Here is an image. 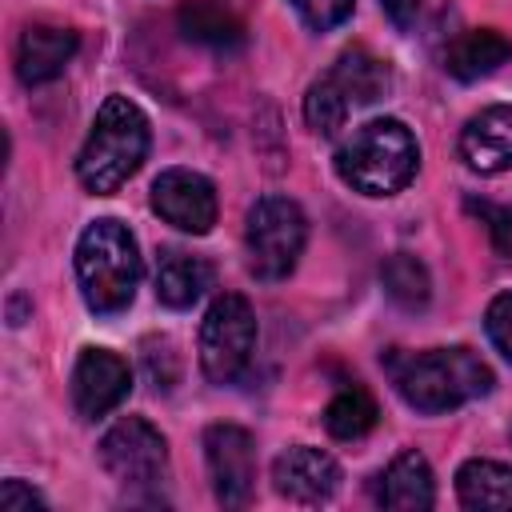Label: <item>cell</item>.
I'll return each mask as SVG.
<instances>
[{
	"label": "cell",
	"instance_id": "obj_1",
	"mask_svg": "<svg viewBox=\"0 0 512 512\" xmlns=\"http://www.w3.org/2000/svg\"><path fill=\"white\" fill-rule=\"evenodd\" d=\"M400 400L424 416L452 412L468 400L492 392V368L472 348H428V352H388L384 360Z\"/></svg>",
	"mask_w": 512,
	"mask_h": 512
},
{
	"label": "cell",
	"instance_id": "obj_2",
	"mask_svg": "<svg viewBox=\"0 0 512 512\" xmlns=\"http://www.w3.org/2000/svg\"><path fill=\"white\" fill-rule=\"evenodd\" d=\"M148 144L152 128L140 104H132L128 96H108L96 108L88 140L76 156V180L92 196H112L120 184H128V176H136L148 156Z\"/></svg>",
	"mask_w": 512,
	"mask_h": 512
},
{
	"label": "cell",
	"instance_id": "obj_3",
	"mask_svg": "<svg viewBox=\"0 0 512 512\" xmlns=\"http://www.w3.org/2000/svg\"><path fill=\"white\" fill-rule=\"evenodd\" d=\"M420 168V144L404 120L380 116L360 124L336 148V176L360 196H396Z\"/></svg>",
	"mask_w": 512,
	"mask_h": 512
},
{
	"label": "cell",
	"instance_id": "obj_4",
	"mask_svg": "<svg viewBox=\"0 0 512 512\" xmlns=\"http://www.w3.org/2000/svg\"><path fill=\"white\" fill-rule=\"evenodd\" d=\"M144 260L136 248V236L116 220L100 216L92 220L76 240V284L84 304L96 316H116L132 304L140 284Z\"/></svg>",
	"mask_w": 512,
	"mask_h": 512
},
{
	"label": "cell",
	"instance_id": "obj_5",
	"mask_svg": "<svg viewBox=\"0 0 512 512\" xmlns=\"http://www.w3.org/2000/svg\"><path fill=\"white\" fill-rule=\"evenodd\" d=\"M308 240V216L288 196H260L244 216V252L256 280H284Z\"/></svg>",
	"mask_w": 512,
	"mask_h": 512
},
{
	"label": "cell",
	"instance_id": "obj_6",
	"mask_svg": "<svg viewBox=\"0 0 512 512\" xmlns=\"http://www.w3.org/2000/svg\"><path fill=\"white\" fill-rule=\"evenodd\" d=\"M256 356V312L240 292H224L200 320V372L208 384H236Z\"/></svg>",
	"mask_w": 512,
	"mask_h": 512
},
{
	"label": "cell",
	"instance_id": "obj_7",
	"mask_svg": "<svg viewBox=\"0 0 512 512\" xmlns=\"http://www.w3.org/2000/svg\"><path fill=\"white\" fill-rule=\"evenodd\" d=\"M104 472L136 492H156L168 480V440L140 416L116 420L100 440Z\"/></svg>",
	"mask_w": 512,
	"mask_h": 512
},
{
	"label": "cell",
	"instance_id": "obj_8",
	"mask_svg": "<svg viewBox=\"0 0 512 512\" xmlns=\"http://www.w3.org/2000/svg\"><path fill=\"white\" fill-rule=\"evenodd\" d=\"M204 460L212 476V492L224 508H244L256 488V444L240 424H208Z\"/></svg>",
	"mask_w": 512,
	"mask_h": 512
},
{
	"label": "cell",
	"instance_id": "obj_9",
	"mask_svg": "<svg viewBox=\"0 0 512 512\" xmlns=\"http://www.w3.org/2000/svg\"><path fill=\"white\" fill-rule=\"evenodd\" d=\"M152 212L188 236H204L216 224V188L204 172L164 168L152 180Z\"/></svg>",
	"mask_w": 512,
	"mask_h": 512
},
{
	"label": "cell",
	"instance_id": "obj_10",
	"mask_svg": "<svg viewBox=\"0 0 512 512\" xmlns=\"http://www.w3.org/2000/svg\"><path fill=\"white\" fill-rule=\"evenodd\" d=\"M132 392V368L108 348H84L72 364V408L80 420H100Z\"/></svg>",
	"mask_w": 512,
	"mask_h": 512
},
{
	"label": "cell",
	"instance_id": "obj_11",
	"mask_svg": "<svg viewBox=\"0 0 512 512\" xmlns=\"http://www.w3.org/2000/svg\"><path fill=\"white\" fill-rule=\"evenodd\" d=\"M272 484L292 504H324L340 488V464L320 448L296 444L272 460Z\"/></svg>",
	"mask_w": 512,
	"mask_h": 512
},
{
	"label": "cell",
	"instance_id": "obj_12",
	"mask_svg": "<svg viewBox=\"0 0 512 512\" xmlns=\"http://www.w3.org/2000/svg\"><path fill=\"white\" fill-rule=\"evenodd\" d=\"M460 160L480 176L512 168V104H488L460 128Z\"/></svg>",
	"mask_w": 512,
	"mask_h": 512
},
{
	"label": "cell",
	"instance_id": "obj_13",
	"mask_svg": "<svg viewBox=\"0 0 512 512\" xmlns=\"http://www.w3.org/2000/svg\"><path fill=\"white\" fill-rule=\"evenodd\" d=\"M76 48H80V40H76L72 28L44 24V20L28 24L20 32V44H16V76H20V84L40 88V84L56 80L68 68V60L76 56Z\"/></svg>",
	"mask_w": 512,
	"mask_h": 512
},
{
	"label": "cell",
	"instance_id": "obj_14",
	"mask_svg": "<svg viewBox=\"0 0 512 512\" xmlns=\"http://www.w3.org/2000/svg\"><path fill=\"white\" fill-rule=\"evenodd\" d=\"M376 504L380 508H396V512H424L436 504V484H432V468L428 460L408 448L400 452L380 476H376Z\"/></svg>",
	"mask_w": 512,
	"mask_h": 512
},
{
	"label": "cell",
	"instance_id": "obj_15",
	"mask_svg": "<svg viewBox=\"0 0 512 512\" xmlns=\"http://www.w3.org/2000/svg\"><path fill=\"white\" fill-rule=\"evenodd\" d=\"M176 24H180L184 40L204 44L212 52H236L248 40L244 20L232 8V0H184L176 12Z\"/></svg>",
	"mask_w": 512,
	"mask_h": 512
},
{
	"label": "cell",
	"instance_id": "obj_16",
	"mask_svg": "<svg viewBox=\"0 0 512 512\" xmlns=\"http://www.w3.org/2000/svg\"><path fill=\"white\" fill-rule=\"evenodd\" d=\"M508 60H512V40L496 28H468L444 48V72L464 80V84L492 76Z\"/></svg>",
	"mask_w": 512,
	"mask_h": 512
},
{
	"label": "cell",
	"instance_id": "obj_17",
	"mask_svg": "<svg viewBox=\"0 0 512 512\" xmlns=\"http://www.w3.org/2000/svg\"><path fill=\"white\" fill-rule=\"evenodd\" d=\"M212 288V264L180 248H164L156 260V300L168 308H192Z\"/></svg>",
	"mask_w": 512,
	"mask_h": 512
},
{
	"label": "cell",
	"instance_id": "obj_18",
	"mask_svg": "<svg viewBox=\"0 0 512 512\" xmlns=\"http://www.w3.org/2000/svg\"><path fill=\"white\" fill-rule=\"evenodd\" d=\"M456 500L472 512L512 508V468L500 460H464L456 468Z\"/></svg>",
	"mask_w": 512,
	"mask_h": 512
},
{
	"label": "cell",
	"instance_id": "obj_19",
	"mask_svg": "<svg viewBox=\"0 0 512 512\" xmlns=\"http://www.w3.org/2000/svg\"><path fill=\"white\" fill-rule=\"evenodd\" d=\"M328 76H332L336 88L348 96V104H376V100L388 96V88H392L388 64H384L380 56H372L368 48H348V52H340Z\"/></svg>",
	"mask_w": 512,
	"mask_h": 512
},
{
	"label": "cell",
	"instance_id": "obj_20",
	"mask_svg": "<svg viewBox=\"0 0 512 512\" xmlns=\"http://www.w3.org/2000/svg\"><path fill=\"white\" fill-rule=\"evenodd\" d=\"M376 416H380V408H376V400L368 396V388L348 384V388H340V392L328 400V408H324V428H328V436H336V440H360V436H368V432L376 428Z\"/></svg>",
	"mask_w": 512,
	"mask_h": 512
},
{
	"label": "cell",
	"instance_id": "obj_21",
	"mask_svg": "<svg viewBox=\"0 0 512 512\" xmlns=\"http://www.w3.org/2000/svg\"><path fill=\"white\" fill-rule=\"evenodd\" d=\"M380 284H384L388 300H392L396 308H404V312H420V308L428 304V296H432L428 268H424L416 256H408V252H396V256L384 260Z\"/></svg>",
	"mask_w": 512,
	"mask_h": 512
},
{
	"label": "cell",
	"instance_id": "obj_22",
	"mask_svg": "<svg viewBox=\"0 0 512 512\" xmlns=\"http://www.w3.org/2000/svg\"><path fill=\"white\" fill-rule=\"evenodd\" d=\"M348 96L336 88V80L332 76H320V80H312L308 84V92H304V120H308V128L316 132V136H336L340 128H344V120H348Z\"/></svg>",
	"mask_w": 512,
	"mask_h": 512
},
{
	"label": "cell",
	"instance_id": "obj_23",
	"mask_svg": "<svg viewBox=\"0 0 512 512\" xmlns=\"http://www.w3.org/2000/svg\"><path fill=\"white\" fill-rule=\"evenodd\" d=\"M464 208H468L472 216H480V224L488 228L496 252L508 256V252H512V204H492V200H476V196H468Z\"/></svg>",
	"mask_w": 512,
	"mask_h": 512
},
{
	"label": "cell",
	"instance_id": "obj_24",
	"mask_svg": "<svg viewBox=\"0 0 512 512\" xmlns=\"http://www.w3.org/2000/svg\"><path fill=\"white\" fill-rule=\"evenodd\" d=\"M296 8V16L312 28V32H332L336 24H344L356 8V0H288Z\"/></svg>",
	"mask_w": 512,
	"mask_h": 512
},
{
	"label": "cell",
	"instance_id": "obj_25",
	"mask_svg": "<svg viewBox=\"0 0 512 512\" xmlns=\"http://www.w3.org/2000/svg\"><path fill=\"white\" fill-rule=\"evenodd\" d=\"M484 332H488L492 348L512 364V292L492 296V304L484 308Z\"/></svg>",
	"mask_w": 512,
	"mask_h": 512
},
{
	"label": "cell",
	"instance_id": "obj_26",
	"mask_svg": "<svg viewBox=\"0 0 512 512\" xmlns=\"http://www.w3.org/2000/svg\"><path fill=\"white\" fill-rule=\"evenodd\" d=\"M0 508L4 512H32V508H44V496L36 492V488H28L24 480H4V488H0Z\"/></svg>",
	"mask_w": 512,
	"mask_h": 512
},
{
	"label": "cell",
	"instance_id": "obj_27",
	"mask_svg": "<svg viewBox=\"0 0 512 512\" xmlns=\"http://www.w3.org/2000/svg\"><path fill=\"white\" fill-rule=\"evenodd\" d=\"M380 12L396 32H412L420 20V0H380Z\"/></svg>",
	"mask_w": 512,
	"mask_h": 512
}]
</instances>
